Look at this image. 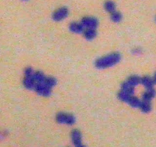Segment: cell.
<instances>
[{
	"label": "cell",
	"instance_id": "obj_20",
	"mask_svg": "<svg viewBox=\"0 0 156 147\" xmlns=\"http://www.w3.org/2000/svg\"><path fill=\"white\" fill-rule=\"evenodd\" d=\"M131 96L132 95L125 93V92L122 91V90H120V91L118 93V98L121 101H122V102L124 103H126V104H127V102L129 101V98H130Z\"/></svg>",
	"mask_w": 156,
	"mask_h": 147
},
{
	"label": "cell",
	"instance_id": "obj_18",
	"mask_svg": "<svg viewBox=\"0 0 156 147\" xmlns=\"http://www.w3.org/2000/svg\"><path fill=\"white\" fill-rule=\"evenodd\" d=\"M110 18H111V20L113 21V22H115V23H118L122 20V14H121L118 11H114L112 13H110Z\"/></svg>",
	"mask_w": 156,
	"mask_h": 147
},
{
	"label": "cell",
	"instance_id": "obj_7",
	"mask_svg": "<svg viewBox=\"0 0 156 147\" xmlns=\"http://www.w3.org/2000/svg\"><path fill=\"white\" fill-rule=\"evenodd\" d=\"M35 85L36 82L34 79V76H30V77L25 76L24 77L23 85L25 88H27L29 90H31V89H34Z\"/></svg>",
	"mask_w": 156,
	"mask_h": 147
},
{
	"label": "cell",
	"instance_id": "obj_21",
	"mask_svg": "<svg viewBox=\"0 0 156 147\" xmlns=\"http://www.w3.org/2000/svg\"><path fill=\"white\" fill-rule=\"evenodd\" d=\"M34 71H33V69L30 67L29 68H26L25 69V71H24V74L25 76H27V77H30V76H34Z\"/></svg>",
	"mask_w": 156,
	"mask_h": 147
},
{
	"label": "cell",
	"instance_id": "obj_4",
	"mask_svg": "<svg viewBox=\"0 0 156 147\" xmlns=\"http://www.w3.org/2000/svg\"><path fill=\"white\" fill-rule=\"evenodd\" d=\"M68 14L69 11L67 8L61 7L54 12L53 15H52V18L56 22H61L64 18H66Z\"/></svg>",
	"mask_w": 156,
	"mask_h": 147
},
{
	"label": "cell",
	"instance_id": "obj_1",
	"mask_svg": "<svg viewBox=\"0 0 156 147\" xmlns=\"http://www.w3.org/2000/svg\"><path fill=\"white\" fill-rule=\"evenodd\" d=\"M121 60V55L119 53H111L101 57L96 61L95 66L98 69H106L117 65Z\"/></svg>",
	"mask_w": 156,
	"mask_h": 147
},
{
	"label": "cell",
	"instance_id": "obj_9",
	"mask_svg": "<svg viewBox=\"0 0 156 147\" xmlns=\"http://www.w3.org/2000/svg\"><path fill=\"white\" fill-rule=\"evenodd\" d=\"M156 91L154 88H150V89H147V90H145L142 94V101H151L155 97Z\"/></svg>",
	"mask_w": 156,
	"mask_h": 147
},
{
	"label": "cell",
	"instance_id": "obj_19",
	"mask_svg": "<svg viewBox=\"0 0 156 147\" xmlns=\"http://www.w3.org/2000/svg\"><path fill=\"white\" fill-rule=\"evenodd\" d=\"M44 83H45V85L48 87L52 89V88L54 87H55L56 85H57V81H56V79L54 78V77H48L45 78V81Z\"/></svg>",
	"mask_w": 156,
	"mask_h": 147
},
{
	"label": "cell",
	"instance_id": "obj_3",
	"mask_svg": "<svg viewBox=\"0 0 156 147\" xmlns=\"http://www.w3.org/2000/svg\"><path fill=\"white\" fill-rule=\"evenodd\" d=\"M34 90L38 94L42 97H49L51 93V88L48 87L45 83H36Z\"/></svg>",
	"mask_w": 156,
	"mask_h": 147
},
{
	"label": "cell",
	"instance_id": "obj_23",
	"mask_svg": "<svg viewBox=\"0 0 156 147\" xmlns=\"http://www.w3.org/2000/svg\"><path fill=\"white\" fill-rule=\"evenodd\" d=\"M152 79H153V81H154V84L155 85H156V72H155V74H154V76H153Z\"/></svg>",
	"mask_w": 156,
	"mask_h": 147
},
{
	"label": "cell",
	"instance_id": "obj_16",
	"mask_svg": "<svg viewBox=\"0 0 156 147\" xmlns=\"http://www.w3.org/2000/svg\"><path fill=\"white\" fill-rule=\"evenodd\" d=\"M140 103H141V101H140L139 99L136 97H134L133 95H132L129 98V101L127 102V104H129V106H131L132 107H138L140 105Z\"/></svg>",
	"mask_w": 156,
	"mask_h": 147
},
{
	"label": "cell",
	"instance_id": "obj_8",
	"mask_svg": "<svg viewBox=\"0 0 156 147\" xmlns=\"http://www.w3.org/2000/svg\"><path fill=\"white\" fill-rule=\"evenodd\" d=\"M69 29L71 32L75 33V34H80V33H83V32L84 30V27L83 26L81 23L72 22L69 25Z\"/></svg>",
	"mask_w": 156,
	"mask_h": 147
},
{
	"label": "cell",
	"instance_id": "obj_12",
	"mask_svg": "<svg viewBox=\"0 0 156 147\" xmlns=\"http://www.w3.org/2000/svg\"><path fill=\"white\" fill-rule=\"evenodd\" d=\"M122 91H124L125 93L130 94V95H133L135 92V87H133V85H131L130 84L126 81V82L122 83V86H121Z\"/></svg>",
	"mask_w": 156,
	"mask_h": 147
},
{
	"label": "cell",
	"instance_id": "obj_13",
	"mask_svg": "<svg viewBox=\"0 0 156 147\" xmlns=\"http://www.w3.org/2000/svg\"><path fill=\"white\" fill-rule=\"evenodd\" d=\"M141 111L145 113H149L152 110V104H151L150 101H142L140 103V105L138 107Z\"/></svg>",
	"mask_w": 156,
	"mask_h": 147
},
{
	"label": "cell",
	"instance_id": "obj_24",
	"mask_svg": "<svg viewBox=\"0 0 156 147\" xmlns=\"http://www.w3.org/2000/svg\"><path fill=\"white\" fill-rule=\"evenodd\" d=\"M76 147H86V146H83V145H82V144H81V145L77 146H76Z\"/></svg>",
	"mask_w": 156,
	"mask_h": 147
},
{
	"label": "cell",
	"instance_id": "obj_15",
	"mask_svg": "<svg viewBox=\"0 0 156 147\" xmlns=\"http://www.w3.org/2000/svg\"><path fill=\"white\" fill-rule=\"evenodd\" d=\"M126 81L133 87H136L137 85L141 84V77L137 75H132L128 78Z\"/></svg>",
	"mask_w": 156,
	"mask_h": 147
},
{
	"label": "cell",
	"instance_id": "obj_6",
	"mask_svg": "<svg viewBox=\"0 0 156 147\" xmlns=\"http://www.w3.org/2000/svg\"><path fill=\"white\" fill-rule=\"evenodd\" d=\"M72 143L75 146L82 144V134L78 129H74L71 132Z\"/></svg>",
	"mask_w": 156,
	"mask_h": 147
},
{
	"label": "cell",
	"instance_id": "obj_14",
	"mask_svg": "<svg viewBox=\"0 0 156 147\" xmlns=\"http://www.w3.org/2000/svg\"><path fill=\"white\" fill-rule=\"evenodd\" d=\"M104 9L107 12L112 13L113 12L116 11V4L112 0H107L104 3Z\"/></svg>",
	"mask_w": 156,
	"mask_h": 147
},
{
	"label": "cell",
	"instance_id": "obj_22",
	"mask_svg": "<svg viewBox=\"0 0 156 147\" xmlns=\"http://www.w3.org/2000/svg\"><path fill=\"white\" fill-rule=\"evenodd\" d=\"M142 49H139V48H135V49H134L133 50V53L134 54H135V55H139V54H142Z\"/></svg>",
	"mask_w": 156,
	"mask_h": 147
},
{
	"label": "cell",
	"instance_id": "obj_11",
	"mask_svg": "<svg viewBox=\"0 0 156 147\" xmlns=\"http://www.w3.org/2000/svg\"><path fill=\"white\" fill-rule=\"evenodd\" d=\"M84 38L87 40H93L97 37V31L95 29H85L83 32Z\"/></svg>",
	"mask_w": 156,
	"mask_h": 147
},
{
	"label": "cell",
	"instance_id": "obj_10",
	"mask_svg": "<svg viewBox=\"0 0 156 147\" xmlns=\"http://www.w3.org/2000/svg\"><path fill=\"white\" fill-rule=\"evenodd\" d=\"M141 84H142L146 89L153 88L155 85L152 77H149V76H144L143 77H141Z\"/></svg>",
	"mask_w": 156,
	"mask_h": 147
},
{
	"label": "cell",
	"instance_id": "obj_2",
	"mask_svg": "<svg viewBox=\"0 0 156 147\" xmlns=\"http://www.w3.org/2000/svg\"><path fill=\"white\" fill-rule=\"evenodd\" d=\"M56 121L60 124L73 125L76 121L74 115L67 113H59L56 116Z\"/></svg>",
	"mask_w": 156,
	"mask_h": 147
},
{
	"label": "cell",
	"instance_id": "obj_5",
	"mask_svg": "<svg viewBox=\"0 0 156 147\" xmlns=\"http://www.w3.org/2000/svg\"><path fill=\"white\" fill-rule=\"evenodd\" d=\"M81 24L85 29H97L98 20L94 17H84L81 21Z\"/></svg>",
	"mask_w": 156,
	"mask_h": 147
},
{
	"label": "cell",
	"instance_id": "obj_17",
	"mask_svg": "<svg viewBox=\"0 0 156 147\" xmlns=\"http://www.w3.org/2000/svg\"><path fill=\"white\" fill-rule=\"evenodd\" d=\"M45 75L41 71H35L34 73V79L36 83H44L45 81Z\"/></svg>",
	"mask_w": 156,
	"mask_h": 147
},
{
	"label": "cell",
	"instance_id": "obj_25",
	"mask_svg": "<svg viewBox=\"0 0 156 147\" xmlns=\"http://www.w3.org/2000/svg\"><path fill=\"white\" fill-rule=\"evenodd\" d=\"M23 1H27V0H23Z\"/></svg>",
	"mask_w": 156,
	"mask_h": 147
}]
</instances>
